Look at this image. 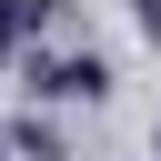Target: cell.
I'll use <instances>...</instances> for the list:
<instances>
[{"mask_svg": "<svg viewBox=\"0 0 161 161\" xmlns=\"http://www.w3.org/2000/svg\"><path fill=\"white\" fill-rule=\"evenodd\" d=\"M131 20H141V30H151V40H161V0H131Z\"/></svg>", "mask_w": 161, "mask_h": 161, "instance_id": "cell-3", "label": "cell"}, {"mask_svg": "<svg viewBox=\"0 0 161 161\" xmlns=\"http://www.w3.org/2000/svg\"><path fill=\"white\" fill-rule=\"evenodd\" d=\"M30 91H40V101H101V91H111V60H101V50H60V60L30 70Z\"/></svg>", "mask_w": 161, "mask_h": 161, "instance_id": "cell-1", "label": "cell"}, {"mask_svg": "<svg viewBox=\"0 0 161 161\" xmlns=\"http://www.w3.org/2000/svg\"><path fill=\"white\" fill-rule=\"evenodd\" d=\"M20 30H30V0H0V60L20 50Z\"/></svg>", "mask_w": 161, "mask_h": 161, "instance_id": "cell-2", "label": "cell"}]
</instances>
